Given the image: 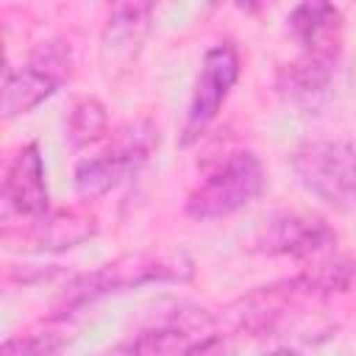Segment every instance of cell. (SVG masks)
<instances>
[{
	"label": "cell",
	"mask_w": 356,
	"mask_h": 356,
	"mask_svg": "<svg viewBox=\"0 0 356 356\" xmlns=\"http://www.w3.org/2000/svg\"><path fill=\"white\" fill-rule=\"evenodd\" d=\"M264 356H300V353H298V350H289V348H278V350L264 353Z\"/></svg>",
	"instance_id": "obj_16"
},
{
	"label": "cell",
	"mask_w": 356,
	"mask_h": 356,
	"mask_svg": "<svg viewBox=\"0 0 356 356\" xmlns=\"http://www.w3.org/2000/svg\"><path fill=\"white\" fill-rule=\"evenodd\" d=\"M72 72V56L64 42H42L22 67H8L3 81V111L17 117L50 97Z\"/></svg>",
	"instance_id": "obj_5"
},
{
	"label": "cell",
	"mask_w": 356,
	"mask_h": 356,
	"mask_svg": "<svg viewBox=\"0 0 356 356\" xmlns=\"http://www.w3.org/2000/svg\"><path fill=\"white\" fill-rule=\"evenodd\" d=\"M239 78V53L234 44H214L206 50L197 78H195V89H192V100H189V111H186V125H184V142H192L195 136H200L214 117L220 114L222 103L228 100L234 83Z\"/></svg>",
	"instance_id": "obj_6"
},
{
	"label": "cell",
	"mask_w": 356,
	"mask_h": 356,
	"mask_svg": "<svg viewBox=\"0 0 356 356\" xmlns=\"http://www.w3.org/2000/svg\"><path fill=\"white\" fill-rule=\"evenodd\" d=\"M289 31L312 56H337L339 50V31H342V11L328 3H300L289 14Z\"/></svg>",
	"instance_id": "obj_10"
},
{
	"label": "cell",
	"mask_w": 356,
	"mask_h": 356,
	"mask_svg": "<svg viewBox=\"0 0 356 356\" xmlns=\"http://www.w3.org/2000/svg\"><path fill=\"white\" fill-rule=\"evenodd\" d=\"M95 231V220L75 214V211H61L56 217H39L33 220V242L36 248H72L75 242H83Z\"/></svg>",
	"instance_id": "obj_12"
},
{
	"label": "cell",
	"mask_w": 356,
	"mask_h": 356,
	"mask_svg": "<svg viewBox=\"0 0 356 356\" xmlns=\"http://www.w3.org/2000/svg\"><path fill=\"white\" fill-rule=\"evenodd\" d=\"M264 189V167L256 153L236 150L228 153L206 178L189 192L186 214L192 220H217L228 217L248 203H253Z\"/></svg>",
	"instance_id": "obj_3"
},
{
	"label": "cell",
	"mask_w": 356,
	"mask_h": 356,
	"mask_svg": "<svg viewBox=\"0 0 356 356\" xmlns=\"http://www.w3.org/2000/svg\"><path fill=\"white\" fill-rule=\"evenodd\" d=\"M200 337H206V334H200ZM200 337L186 323L170 320V323H161V325H153V328L142 331L131 342V356H164V353H172V350H178V356H181Z\"/></svg>",
	"instance_id": "obj_13"
},
{
	"label": "cell",
	"mask_w": 356,
	"mask_h": 356,
	"mask_svg": "<svg viewBox=\"0 0 356 356\" xmlns=\"http://www.w3.org/2000/svg\"><path fill=\"white\" fill-rule=\"evenodd\" d=\"M0 356H64V345L53 334H25L6 339Z\"/></svg>",
	"instance_id": "obj_15"
},
{
	"label": "cell",
	"mask_w": 356,
	"mask_h": 356,
	"mask_svg": "<svg viewBox=\"0 0 356 356\" xmlns=\"http://www.w3.org/2000/svg\"><path fill=\"white\" fill-rule=\"evenodd\" d=\"M106 125H108V120H106L103 103H97L95 97H83L81 103H75V108L70 114L67 134H70L72 145H86V142H95L106 131Z\"/></svg>",
	"instance_id": "obj_14"
},
{
	"label": "cell",
	"mask_w": 356,
	"mask_h": 356,
	"mask_svg": "<svg viewBox=\"0 0 356 356\" xmlns=\"http://www.w3.org/2000/svg\"><path fill=\"white\" fill-rule=\"evenodd\" d=\"M50 192H47V175L44 161L39 153V145L19 147L3 175V217H19V220H39L47 214Z\"/></svg>",
	"instance_id": "obj_7"
},
{
	"label": "cell",
	"mask_w": 356,
	"mask_h": 356,
	"mask_svg": "<svg viewBox=\"0 0 356 356\" xmlns=\"http://www.w3.org/2000/svg\"><path fill=\"white\" fill-rule=\"evenodd\" d=\"M334 61L337 56H312L303 53L298 61L284 64L278 70V89L295 103H314L317 97L325 95L331 75H334Z\"/></svg>",
	"instance_id": "obj_11"
},
{
	"label": "cell",
	"mask_w": 356,
	"mask_h": 356,
	"mask_svg": "<svg viewBox=\"0 0 356 356\" xmlns=\"http://www.w3.org/2000/svg\"><path fill=\"white\" fill-rule=\"evenodd\" d=\"M159 145V131L147 120H134L111 134V142L75 167V192L81 197H100L128 181Z\"/></svg>",
	"instance_id": "obj_2"
},
{
	"label": "cell",
	"mask_w": 356,
	"mask_h": 356,
	"mask_svg": "<svg viewBox=\"0 0 356 356\" xmlns=\"http://www.w3.org/2000/svg\"><path fill=\"white\" fill-rule=\"evenodd\" d=\"M334 239H337L334 231L320 217L286 214V217L273 220L264 228V234L259 236V245H261V250L275 253V256L303 259V256H314V253L331 248Z\"/></svg>",
	"instance_id": "obj_8"
},
{
	"label": "cell",
	"mask_w": 356,
	"mask_h": 356,
	"mask_svg": "<svg viewBox=\"0 0 356 356\" xmlns=\"http://www.w3.org/2000/svg\"><path fill=\"white\" fill-rule=\"evenodd\" d=\"M192 275V261L184 253H136L103 264L100 270L78 278L64 295V314L95 303L111 292L136 289L153 281H186Z\"/></svg>",
	"instance_id": "obj_1"
},
{
	"label": "cell",
	"mask_w": 356,
	"mask_h": 356,
	"mask_svg": "<svg viewBox=\"0 0 356 356\" xmlns=\"http://www.w3.org/2000/svg\"><path fill=\"white\" fill-rule=\"evenodd\" d=\"M298 181L323 203L348 209L356 200V147L342 139H309L292 153Z\"/></svg>",
	"instance_id": "obj_4"
},
{
	"label": "cell",
	"mask_w": 356,
	"mask_h": 356,
	"mask_svg": "<svg viewBox=\"0 0 356 356\" xmlns=\"http://www.w3.org/2000/svg\"><path fill=\"white\" fill-rule=\"evenodd\" d=\"M184 356H186V353H184Z\"/></svg>",
	"instance_id": "obj_17"
},
{
	"label": "cell",
	"mask_w": 356,
	"mask_h": 356,
	"mask_svg": "<svg viewBox=\"0 0 356 356\" xmlns=\"http://www.w3.org/2000/svg\"><path fill=\"white\" fill-rule=\"evenodd\" d=\"M150 14L153 6L150 3H122L114 6L108 19H106V31H103V61L106 70H111V64H128L139 47L142 39L150 28Z\"/></svg>",
	"instance_id": "obj_9"
}]
</instances>
